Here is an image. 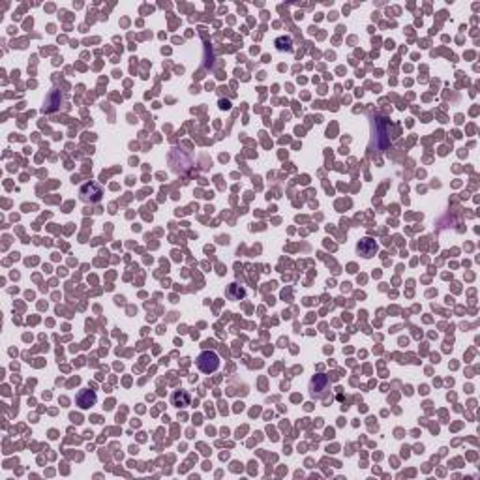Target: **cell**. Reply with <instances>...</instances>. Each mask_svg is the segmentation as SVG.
<instances>
[{
  "label": "cell",
  "instance_id": "cell-1",
  "mask_svg": "<svg viewBox=\"0 0 480 480\" xmlns=\"http://www.w3.org/2000/svg\"><path fill=\"white\" fill-rule=\"evenodd\" d=\"M197 368L203 373H214L220 368V357L214 351H203L197 357Z\"/></svg>",
  "mask_w": 480,
  "mask_h": 480
},
{
  "label": "cell",
  "instance_id": "cell-2",
  "mask_svg": "<svg viewBox=\"0 0 480 480\" xmlns=\"http://www.w3.org/2000/svg\"><path fill=\"white\" fill-rule=\"evenodd\" d=\"M330 392V379L323 373H317L312 381H310V394L314 398H325Z\"/></svg>",
  "mask_w": 480,
  "mask_h": 480
},
{
  "label": "cell",
  "instance_id": "cell-3",
  "mask_svg": "<svg viewBox=\"0 0 480 480\" xmlns=\"http://www.w3.org/2000/svg\"><path fill=\"white\" fill-rule=\"evenodd\" d=\"M81 199H83L84 203H98V201H102V188L96 184V182H86V184L81 188Z\"/></svg>",
  "mask_w": 480,
  "mask_h": 480
},
{
  "label": "cell",
  "instance_id": "cell-4",
  "mask_svg": "<svg viewBox=\"0 0 480 480\" xmlns=\"http://www.w3.org/2000/svg\"><path fill=\"white\" fill-rule=\"evenodd\" d=\"M98 402V396L94 390H90V388H83V390L77 394V405L81 407V409H89L90 405H94Z\"/></svg>",
  "mask_w": 480,
  "mask_h": 480
},
{
  "label": "cell",
  "instance_id": "cell-5",
  "mask_svg": "<svg viewBox=\"0 0 480 480\" xmlns=\"http://www.w3.org/2000/svg\"><path fill=\"white\" fill-rule=\"evenodd\" d=\"M357 250H359L360 255L373 257L375 253H377L379 246H377V242H375L373 238H362V240L359 242V246H357Z\"/></svg>",
  "mask_w": 480,
  "mask_h": 480
},
{
  "label": "cell",
  "instance_id": "cell-6",
  "mask_svg": "<svg viewBox=\"0 0 480 480\" xmlns=\"http://www.w3.org/2000/svg\"><path fill=\"white\" fill-rule=\"evenodd\" d=\"M190 394L188 392H184V390H177L171 396V404L174 405V407H179V409H184V407H188L190 405Z\"/></svg>",
  "mask_w": 480,
  "mask_h": 480
},
{
  "label": "cell",
  "instance_id": "cell-7",
  "mask_svg": "<svg viewBox=\"0 0 480 480\" xmlns=\"http://www.w3.org/2000/svg\"><path fill=\"white\" fill-rule=\"evenodd\" d=\"M227 296H229L231 300H240V298L246 296V289L240 287L238 283H231L229 287H227Z\"/></svg>",
  "mask_w": 480,
  "mask_h": 480
},
{
  "label": "cell",
  "instance_id": "cell-8",
  "mask_svg": "<svg viewBox=\"0 0 480 480\" xmlns=\"http://www.w3.org/2000/svg\"><path fill=\"white\" fill-rule=\"evenodd\" d=\"M276 45H278L280 51H289L293 47V41H291V38H278L276 39Z\"/></svg>",
  "mask_w": 480,
  "mask_h": 480
}]
</instances>
